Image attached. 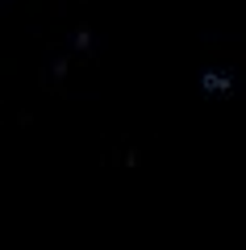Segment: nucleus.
<instances>
[{"label": "nucleus", "mask_w": 246, "mask_h": 250, "mask_svg": "<svg viewBox=\"0 0 246 250\" xmlns=\"http://www.w3.org/2000/svg\"><path fill=\"white\" fill-rule=\"evenodd\" d=\"M201 88H204V92H229V88H234V80L221 75V71H204V75H201Z\"/></svg>", "instance_id": "obj_1"}]
</instances>
